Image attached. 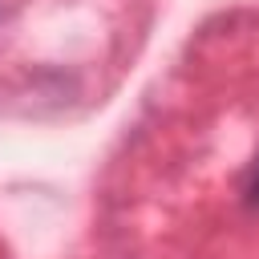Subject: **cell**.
<instances>
[{"label": "cell", "instance_id": "obj_1", "mask_svg": "<svg viewBox=\"0 0 259 259\" xmlns=\"http://www.w3.org/2000/svg\"><path fill=\"white\" fill-rule=\"evenodd\" d=\"M247 202H251V206H259V166H255V174H251V186H247Z\"/></svg>", "mask_w": 259, "mask_h": 259}]
</instances>
